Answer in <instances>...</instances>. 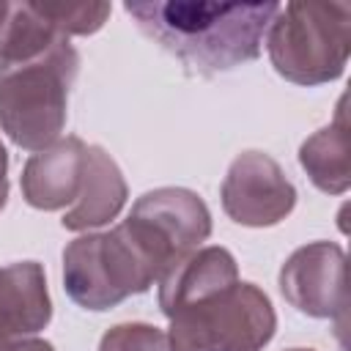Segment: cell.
<instances>
[{
    "label": "cell",
    "mask_w": 351,
    "mask_h": 351,
    "mask_svg": "<svg viewBox=\"0 0 351 351\" xmlns=\"http://www.w3.org/2000/svg\"><path fill=\"white\" fill-rule=\"evenodd\" d=\"M173 261V266L195 252L200 241L211 233V214L206 203L181 186H162L137 197L129 214Z\"/></svg>",
    "instance_id": "obj_8"
},
{
    "label": "cell",
    "mask_w": 351,
    "mask_h": 351,
    "mask_svg": "<svg viewBox=\"0 0 351 351\" xmlns=\"http://www.w3.org/2000/svg\"><path fill=\"white\" fill-rule=\"evenodd\" d=\"M0 351H55V348L41 337H11V340H0Z\"/></svg>",
    "instance_id": "obj_17"
},
{
    "label": "cell",
    "mask_w": 351,
    "mask_h": 351,
    "mask_svg": "<svg viewBox=\"0 0 351 351\" xmlns=\"http://www.w3.org/2000/svg\"><path fill=\"white\" fill-rule=\"evenodd\" d=\"M156 280H162V266L126 222L107 233L80 236L63 250L66 293L85 310H110Z\"/></svg>",
    "instance_id": "obj_3"
},
{
    "label": "cell",
    "mask_w": 351,
    "mask_h": 351,
    "mask_svg": "<svg viewBox=\"0 0 351 351\" xmlns=\"http://www.w3.org/2000/svg\"><path fill=\"white\" fill-rule=\"evenodd\" d=\"M167 318L170 351H263L277 329L269 296L252 282H233Z\"/></svg>",
    "instance_id": "obj_5"
},
{
    "label": "cell",
    "mask_w": 351,
    "mask_h": 351,
    "mask_svg": "<svg viewBox=\"0 0 351 351\" xmlns=\"http://www.w3.org/2000/svg\"><path fill=\"white\" fill-rule=\"evenodd\" d=\"M291 351H313V348H291Z\"/></svg>",
    "instance_id": "obj_19"
},
{
    "label": "cell",
    "mask_w": 351,
    "mask_h": 351,
    "mask_svg": "<svg viewBox=\"0 0 351 351\" xmlns=\"http://www.w3.org/2000/svg\"><path fill=\"white\" fill-rule=\"evenodd\" d=\"M52 318V302L41 263L22 261L0 266V340L27 337Z\"/></svg>",
    "instance_id": "obj_10"
},
{
    "label": "cell",
    "mask_w": 351,
    "mask_h": 351,
    "mask_svg": "<svg viewBox=\"0 0 351 351\" xmlns=\"http://www.w3.org/2000/svg\"><path fill=\"white\" fill-rule=\"evenodd\" d=\"M299 162L307 170L310 181L332 195H340L351 184V159H348V115L346 96L337 104L335 121L307 137L299 148Z\"/></svg>",
    "instance_id": "obj_13"
},
{
    "label": "cell",
    "mask_w": 351,
    "mask_h": 351,
    "mask_svg": "<svg viewBox=\"0 0 351 351\" xmlns=\"http://www.w3.org/2000/svg\"><path fill=\"white\" fill-rule=\"evenodd\" d=\"M99 351H170V340L148 324H118L104 332Z\"/></svg>",
    "instance_id": "obj_16"
},
{
    "label": "cell",
    "mask_w": 351,
    "mask_h": 351,
    "mask_svg": "<svg viewBox=\"0 0 351 351\" xmlns=\"http://www.w3.org/2000/svg\"><path fill=\"white\" fill-rule=\"evenodd\" d=\"M351 49V3H288L269 25V58L296 85L337 80Z\"/></svg>",
    "instance_id": "obj_4"
},
{
    "label": "cell",
    "mask_w": 351,
    "mask_h": 351,
    "mask_svg": "<svg viewBox=\"0 0 351 351\" xmlns=\"http://www.w3.org/2000/svg\"><path fill=\"white\" fill-rule=\"evenodd\" d=\"M126 203V181L115 159L99 148L88 145V162H85V184L80 197L71 203V208L63 214V228L69 230H88L99 228L118 217V211Z\"/></svg>",
    "instance_id": "obj_12"
},
{
    "label": "cell",
    "mask_w": 351,
    "mask_h": 351,
    "mask_svg": "<svg viewBox=\"0 0 351 351\" xmlns=\"http://www.w3.org/2000/svg\"><path fill=\"white\" fill-rule=\"evenodd\" d=\"M38 8L63 38L96 33L110 16V3H38Z\"/></svg>",
    "instance_id": "obj_15"
},
{
    "label": "cell",
    "mask_w": 351,
    "mask_h": 351,
    "mask_svg": "<svg viewBox=\"0 0 351 351\" xmlns=\"http://www.w3.org/2000/svg\"><path fill=\"white\" fill-rule=\"evenodd\" d=\"M293 203L296 189L269 154L244 151L230 162L222 181V208L233 222L250 228L277 225L291 214Z\"/></svg>",
    "instance_id": "obj_6"
},
{
    "label": "cell",
    "mask_w": 351,
    "mask_h": 351,
    "mask_svg": "<svg viewBox=\"0 0 351 351\" xmlns=\"http://www.w3.org/2000/svg\"><path fill=\"white\" fill-rule=\"evenodd\" d=\"M282 296L304 315L337 318L346 313V255L332 241L299 247L280 269Z\"/></svg>",
    "instance_id": "obj_7"
},
{
    "label": "cell",
    "mask_w": 351,
    "mask_h": 351,
    "mask_svg": "<svg viewBox=\"0 0 351 351\" xmlns=\"http://www.w3.org/2000/svg\"><path fill=\"white\" fill-rule=\"evenodd\" d=\"M63 38L41 14L38 3L0 0V63H22Z\"/></svg>",
    "instance_id": "obj_14"
},
{
    "label": "cell",
    "mask_w": 351,
    "mask_h": 351,
    "mask_svg": "<svg viewBox=\"0 0 351 351\" xmlns=\"http://www.w3.org/2000/svg\"><path fill=\"white\" fill-rule=\"evenodd\" d=\"M77 66L80 55L66 38L38 58L0 63V126L19 148L44 151L58 143Z\"/></svg>",
    "instance_id": "obj_2"
},
{
    "label": "cell",
    "mask_w": 351,
    "mask_h": 351,
    "mask_svg": "<svg viewBox=\"0 0 351 351\" xmlns=\"http://www.w3.org/2000/svg\"><path fill=\"white\" fill-rule=\"evenodd\" d=\"M88 145L80 137H66L33 154L22 170V195L33 208L58 211L74 203L85 184Z\"/></svg>",
    "instance_id": "obj_9"
},
{
    "label": "cell",
    "mask_w": 351,
    "mask_h": 351,
    "mask_svg": "<svg viewBox=\"0 0 351 351\" xmlns=\"http://www.w3.org/2000/svg\"><path fill=\"white\" fill-rule=\"evenodd\" d=\"M239 282V269L225 247H203L184 255L159 280V307L173 315L178 307Z\"/></svg>",
    "instance_id": "obj_11"
},
{
    "label": "cell",
    "mask_w": 351,
    "mask_h": 351,
    "mask_svg": "<svg viewBox=\"0 0 351 351\" xmlns=\"http://www.w3.org/2000/svg\"><path fill=\"white\" fill-rule=\"evenodd\" d=\"M5 197H8V154L0 143V208L5 206Z\"/></svg>",
    "instance_id": "obj_18"
},
{
    "label": "cell",
    "mask_w": 351,
    "mask_h": 351,
    "mask_svg": "<svg viewBox=\"0 0 351 351\" xmlns=\"http://www.w3.org/2000/svg\"><path fill=\"white\" fill-rule=\"evenodd\" d=\"M126 14L162 49L200 74L228 71L261 55L263 33L280 3H184L143 0L126 3Z\"/></svg>",
    "instance_id": "obj_1"
}]
</instances>
